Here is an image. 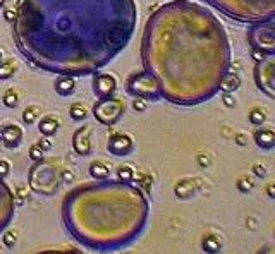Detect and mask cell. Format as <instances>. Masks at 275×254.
I'll return each mask as SVG.
<instances>
[{
  "label": "cell",
  "instance_id": "20",
  "mask_svg": "<svg viewBox=\"0 0 275 254\" xmlns=\"http://www.w3.org/2000/svg\"><path fill=\"white\" fill-rule=\"evenodd\" d=\"M40 117V107L38 105H30L23 110V124L26 126H33Z\"/></svg>",
  "mask_w": 275,
  "mask_h": 254
},
{
  "label": "cell",
  "instance_id": "7",
  "mask_svg": "<svg viewBox=\"0 0 275 254\" xmlns=\"http://www.w3.org/2000/svg\"><path fill=\"white\" fill-rule=\"evenodd\" d=\"M126 110V103L122 98L119 97H105V98H98L97 103L91 108V114L97 119V122L103 124V126H115L124 115Z\"/></svg>",
  "mask_w": 275,
  "mask_h": 254
},
{
  "label": "cell",
  "instance_id": "14",
  "mask_svg": "<svg viewBox=\"0 0 275 254\" xmlns=\"http://www.w3.org/2000/svg\"><path fill=\"white\" fill-rule=\"evenodd\" d=\"M60 129V120L55 115H43L38 120V131L41 136L52 137L57 134V131Z\"/></svg>",
  "mask_w": 275,
  "mask_h": 254
},
{
  "label": "cell",
  "instance_id": "8",
  "mask_svg": "<svg viewBox=\"0 0 275 254\" xmlns=\"http://www.w3.org/2000/svg\"><path fill=\"white\" fill-rule=\"evenodd\" d=\"M248 40L256 52L275 55V21L255 23L248 31Z\"/></svg>",
  "mask_w": 275,
  "mask_h": 254
},
{
  "label": "cell",
  "instance_id": "9",
  "mask_svg": "<svg viewBox=\"0 0 275 254\" xmlns=\"http://www.w3.org/2000/svg\"><path fill=\"white\" fill-rule=\"evenodd\" d=\"M16 210V196L6 181L0 177V234L9 228Z\"/></svg>",
  "mask_w": 275,
  "mask_h": 254
},
{
  "label": "cell",
  "instance_id": "29",
  "mask_svg": "<svg viewBox=\"0 0 275 254\" xmlns=\"http://www.w3.org/2000/svg\"><path fill=\"white\" fill-rule=\"evenodd\" d=\"M16 16H18V11H14V9H6L4 11V19L7 21V23H14L16 21Z\"/></svg>",
  "mask_w": 275,
  "mask_h": 254
},
{
  "label": "cell",
  "instance_id": "13",
  "mask_svg": "<svg viewBox=\"0 0 275 254\" xmlns=\"http://www.w3.org/2000/svg\"><path fill=\"white\" fill-rule=\"evenodd\" d=\"M0 143L9 149H16L23 143V129L12 122L4 124L0 127Z\"/></svg>",
  "mask_w": 275,
  "mask_h": 254
},
{
  "label": "cell",
  "instance_id": "21",
  "mask_svg": "<svg viewBox=\"0 0 275 254\" xmlns=\"http://www.w3.org/2000/svg\"><path fill=\"white\" fill-rule=\"evenodd\" d=\"M18 70V65H16L14 60H4L0 62V81H7L16 74Z\"/></svg>",
  "mask_w": 275,
  "mask_h": 254
},
{
  "label": "cell",
  "instance_id": "22",
  "mask_svg": "<svg viewBox=\"0 0 275 254\" xmlns=\"http://www.w3.org/2000/svg\"><path fill=\"white\" fill-rule=\"evenodd\" d=\"M2 103L6 105L7 108H16L19 105V93L18 90L14 88H9L4 91V97H2Z\"/></svg>",
  "mask_w": 275,
  "mask_h": 254
},
{
  "label": "cell",
  "instance_id": "17",
  "mask_svg": "<svg viewBox=\"0 0 275 254\" xmlns=\"http://www.w3.org/2000/svg\"><path fill=\"white\" fill-rule=\"evenodd\" d=\"M201 249L207 254H219L222 251V240H220L215 234H207L201 239Z\"/></svg>",
  "mask_w": 275,
  "mask_h": 254
},
{
  "label": "cell",
  "instance_id": "11",
  "mask_svg": "<svg viewBox=\"0 0 275 254\" xmlns=\"http://www.w3.org/2000/svg\"><path fill=\"white\" fill-rule=\"evenodd\" d=\"M117 90V81L112 74L107 72H97L93 76V81H91V91L97 98H105V97H112Z\"/></svg>",
  "mask_w": 275,
  "mask_h": 254
},
{
  "label": "cell",
  "instance_id": "28",
  "mask_svg": "<svg viewBox=\"0 0 275 254\" xmlns=\"http://www.w3.org/2000/svg\"><path fill=\"white\" fill-rule=\"evenodd\" d=\"M38 144H40V148L43 149L45 153L50 151V149H52V146H53V144H52V141H50V137H45V136L41 137V139L38 141Z\"/></svg>",
  "mask_w": 275,
  "mask_h": 254
},
{
  "label": "cell",
  "instance_id": "15",
  "mask_svg": "<svg viewBox=\"0 0 275 254\" xmlns=\"http://www.w3.org/2000/svg\"><path fill=\"white\" fill-rule=\"evenodd\" d=\"M53 88H55L57 95H60V97H69L76 90V79L73 76H59Z\"/></svg>",
  "mask_w": 275,
  "mask_h": 254
},
{
  "label": "cell",
  "instance_id": "25",
  "mask_svg": "<svg viewBox=\"0 0 275 254\" xmlns=\"http://www.w3.org/2000/svg\"><path fill=\"white\" fill-rule=\"evenodd\" d=\"M30 158L33 160V163H36V161H41L45 158V151L40 148V144H31L30 146Z\"/></svg>",
  "mask_w": 275,
  "mask_h": 254
},
{
  "label": "cell",
  "instance_id": "31",
  "mask_svg": "<svg viewBox=\"0 0 275 254\" xmlns=\"http://www.w3.org/2000/svg\"><path fill=\"white\" fill-rule=\"evenodd\" d=\"M132 107L136 108V112H143L145 110V100L134 98V102H132Z\"/></svg>",
  "mask_w": 275,
  "mask_h": 254
},
{
  "label": "cell",
  "instance_id": "6",
  "mask_svg": "<svg viewBox=\"0 0 275 254\" xmlns=\"http://www.w3.org/2000/svg\"><path fill=\"white\" fill-rule=\"evenodd\" d=\"M124 88H126L129 95H132L134 98L145 100V102H155V100H160V91H158L157 82L153 81V77L143 69L129 74Z\"/></svg>",
  "mask_w": 275,
  "mask_h": 254
},
{
  "label": "cell",
  "instance_id": "27",
  "mask_svg": "<svg viewBox=\"0 0 275 254\" xmlns=\"http://www.w3.org/2000/svg\"><path fill=\"white\" fill-rule=\"evenodd\" d=\"M9 172H11V163H9V161L0 160V177L6 179L7 176H9Z\"/></svg>",
  "mask_w": 275,
  "mask_h": 254
},
{
  "label": "cell",
  "instance_id": "18",
  "mask_svg": "<svg viewBox=\"0 0 275 254\" xmlns=\"http://www.w3.org/2000/svg\"><path fill=\"white\" fill-rule=\"evenodd\" d=\"M88 115H90V110L85 103L74 102L73 105L69 107V117L73 119L74 122H83V120L88 119Z\"/></svg>",
  "mask_w": 275,
  "mask_h": 254
},
{
  "label": "cell",
  "instance_id": "32",
  "mask_svg": "<svg viewBox=\"0 0 275 254\" xmlns=\"http://www.w3.org/2000/svg\"><path fill=\"white\" fill-rule=\"evenodd\" d=\"M258 254H275V247H270V245H265L261 251H258Z\"/></svg>",
  "mask_w": 275,
  "mask_h": 254
},
{
  "label": "cell",
  "instance_id": "5",
  "mask_svg": "<svg viewBox=\"0 0 275 254\" xmlns=\"http://www.w3.org/2000/svg\"><path fill=\"white\" fill-rule=\"evenodd\" d=\"M28 182L35 193L43 196H52L57 193L60 187V174L55 170V166H50V163H45L43 160L36 161L30 168L28 174Z\"/></svg>",
  "mask_w": 275,
  "mask_h": 254
},
{
  "label": "cell",
  "instance_id": "2",
  "mask_svg": "<svg viewBox=\"0 0 275 254\" xmlns=\"http://www.w3.org/2000/svg\"><path fill=\"white\" fill-rule=\"evenodd\" d=\"M141 64L157 82L160 98L194 107L226 86L231 43L220 19L193 0H172L147 19Z\"/></svg>",
  "mask_w": 275,
  "mask_h": 254
},
{
  "label": "cell",
  "instance_id": "1",
  "mask_svg": "<svg viewBox=\"0 0 275 254\" xmlns=\"http://www.w3.org/2000/svg\"><path fill=\"white\" fill-rule=\"evenodd\" d=\"M136 23V0H21L12 40L33 67L83 77L127 47Z\"/></svg>",
  "mask_w": 275,
  "mask_h": 254
},
{
  "label": "cell",
  "instance_id": "24",
  "mask_svg": "<svg viewBox=\"0 0 275 254\" xmlns=\"http://www.w3.org/2000/svg\"><path fill=\"white\" fill-rule=\"evenodd\" d=\"M134 179V170L129 165H120L117 168V181L120 182H132Z\"/></svg>",
  "mask_w": 275,
  "mask_h": 254
},
{
  "label": "cell",
  "instance_id": "35",
  "mask_svg": "<svg viewBox=\"0 0 275 254\" xmlns=\"http://www.w3.org/2000/svg\"><path fill=\"white\" fill-rule=\"evenodd\" d=\"M122 254H131V252H122Z\"/></svg>",
  "mask_w": 275,
  "mask_h": 254
},
{
  "label": "cell",
  "instance_id": "4",
  "mask_svg": "<svg viewBox=\"0 0 275 254\" xmlns=\"http://www.w3.org/2000/svg\"><path fill=\"white\" fill-rule=\"evenodd\" d=\"M217 11L239 23L275 21V0H207Z\"/></svg>",
  "mask_w": 275,
  "mask_h": 254
},
{
  "label": "cell",
  "instance_id": "30",
  "mask_svg": "<svg viewBox=\"0 0 275 254\" xmlns=\"http://www.w3.org/2000/svg\"><path fill=\"white\" fill-rule=\"evenodd\" d=\"M60 179H62V182H73L74 174L71 172V170H62V172H60Z\"/></svg>",
  "mask_w": 275,
  "mask_h": 254
},
{
  "label": "cell",
  "instance_id": "12",
  "mask_svg": "<svg viewBox=\"0 0 275 254\" xmlns=\"http://www.w3.org/2000/svg\"><path fill=\"white\" fill-rule=\"evenodd\" d=\"M73 149L79 156H88L91 153V127L81 126L73 134Z\"/></svg>",
  "mask_w": 275,
  "mask_h": 254
},
{
  "label": "cell",
  "instance_id": "36",
  "mask_svg": "<svg viewBox=\"0 0 275 254\" xmlns=\"http://www.w3.org/2000/svg\"><path fill=\"white\" fill-rule=\"evenodd\" d=\"M0 254H2V251H0Z\"/></svg>",
  "mask_w": 275,
  "mask_h": 254
},
{
  "label": "cell",
  "instance_id": "19",
  "mask_svg": "<svg viewBox=\"0 0 275 254\" xmlns=\"http://www.w3.org/2000/svg\"><path fill=\"white\" fill-rule=\"evenodd\" d=\"M174 193H176V196L179 199H187L191 194L194 193V186H193V182L191 181H181L179 184L176 186V189H174Z\"/></svg>",
  "mask_w": 275,
  "mask_h": 254
},
{
  "label": "cell",
  "instance_id": "34",
  "mask_svg": "<svg viewBox=\"0 0 275 254\" xmlns=\"http://www.w3.org/2000/svg\"><path fill=\"white\" fill-rule=\"evenodd\" d=\"M0 62H2V52H0Z\"/></svg>",
  "mask_w": 275,
  "mask_h": 254
},
{
  "label": "cell",
  "instance_id": "16",
  "mask_svg": "<svg viewBox=\"0 0 275 254\" xmlns=\"http://www.w3.org/2000/svg\"><path fill=\"white\" fill-rule=\"evenodd\" d=\"M88 174L91 176V179H95V181H105V179L110 177V166L100 160L91 161L88 166Z\"/></svg>",
  "mask_w": 275,
  "mask_h": 254
},
{
  "label": "cell",
  "instance_id": "26",
  "mask_svg": "<svg viewBox=\"0 0 275 254\" xmlns=\"http://www.w3.org/2000/svg\"><path fill=\"white\" fill-rule=\"evenodd\" d=\"M35 254H81V252H78L76 249H43V251H38Z\"/></svg>",
  "mask_w": 275,
  "mask_h": 254
},
{
  "label": "cell",
  "instance_id": "10",
  "mask_svg": "<svg viewBox=\"0 0 275 254\" xmlns=\"http://www.w3.org/2000/svg\"><path fill=\"white\" fill-rule=\"evenodd\" d=\"M107 151L112 156H127L134 151V139L126 132H115L108 137Z\"/></svg>",
  "mask_w": 275,
  "mask_h": 254
},
{
  "label": "cell",
  "instance_id": "33",
  "mask_svg": "<svg viewBox=\"0 0 275 254\" xmlns=\"http://www.w3.org/2000/svg\"><path fill=\"white\" fill-rule=\"evenodd\" d=\"M4 4H6V0H0V7H4Z\"/></svg>",
  "mask_w": 275,
  "mask_h": 254
},
{
  "label": "cell",
  "instance_id": "3",
  "mask_svg": "<svg viewBox=\"0 0 275 254\" xmlns=\"http://www.w3.org/2000/svg\"><path fill=\"white\" fill-rule=\"evenodd\" d=\"M150 205L132 182L97 181L71 189L62 201L69 235L90 251L112 252L131 245L148 223Z\"/></svg>",
  "mask_w": 275,
  "mask_h": 254
},
{
  "label": "cell",
  "instance_id": "23",
  "mask_svg": "<svg viewBox=\"0 0 275 254\" xmlns=\"http://www.w3.org/2000/svg\"><path fill=\"white\" fill-rule=\"evenodd\" d=\"M18 239H19V234L18 230H14V228H9V230H4L2 232V244L6 245L7 249H12L16 244H18Z\"/></svg>",
  "mask_w": 275,
  "mask_h": 254
}]
</instances>
